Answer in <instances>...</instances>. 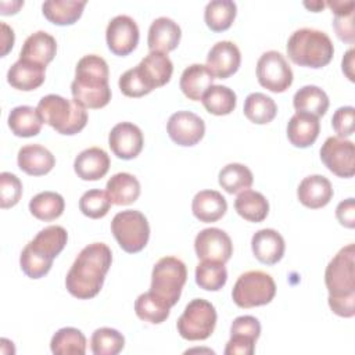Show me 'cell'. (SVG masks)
Wrapping results in <instances>:
<instances>
[{
    "mask_svg": "<svg viewBox=\"0 0 355 355\" xmlns=\"http://www.w3.org/2000/svg\"><path fill=\"white\" fill-rule=\"evenodd\" d=\"M300 202L311 209L327 205L333 197L330 180L323 175H309L304 178L297 189Z\"/></svg>",
    "mask_w": 355,
    "mask_h": 355,
    "instance_id": "ffe728a7",
    "label": "cell"
},
{
    "mask_svg": "<svg viewBox=\"0 0 355 355\" xmlns=\"http://www.w3.org/2000/svg\"><path fill=\"white\" fill-rule=\"evenodd\" d=\"M354 118L355 108L351 105H344L336 110L331 116V126L338 137L345 139L354 133Z\"/></svg>",
    "mask_w": 355,
    "mask_h": 355,
    "instance_id": "f6af8a7d",
    "label": "cell"
},
{
    "mask_svg": "<svg viewBox=\"0 0 355 355\" xmlns=\"http://www.w3.org/2000/svg\"><path fill=\"white\" fill-rule=\"evenodd\" d=\"M191 211L201 222H216L226 214L227 202L216 190H201L193 197Z\"/></svg>",
    "mask_w": 355,
    "mask_h": 355,
    "instance_id": "4316f807",
    "label": "cell"
},
{
    "mask_svg": "<svg viewBox=\"0 0 355 355\" xmlns=\"http://www.w3.org/2000/svg\"><path fill=\"white\" fill-rule=\"evenodd\" d=\"M251 248L255 258L266 265L277 263L284 255V239L275 229H261L251 239Z\"/></svg>",
    "mask_w": 355,
    "mask_h": 355,
    "instance_id": "44dd1931",
    "label": "cell"
},
{
    "mask_svg": "<svg viewBox=\"0 0 355 355\" xmlns=\"http://www.w3.org/2000/svg\"><path fill=\"white\" fill-rule=\"evenodd\" d=\"M237 14V6L232 0H212L205 6L204 19L214 32H222L232 26Z\"/></svg>",
    "mask_w": 355,
    "mask_h": 355,
    "instance_id": "e575fe53",
    "label": "cell"
},
{
    "mask_svg": "<svg viewBox=\"0 0 355 355\" xmlns=\"http://www.w3.org/2000/svg\"><path fill=\"white\" fill-rule=\"evenodd\" d=\"M293 105L297 112H304L319 118L324 115L329 108V97L319 86L306 85L295 92Z\"/></svg>",
    "mask_w": 355,
    "mask_h": 355,
    "instance_id": "4dcf8cb0",
    "label": "cell"
},
{
    "mask_svg": "<svg viewBox=\"0 0 355 355\" xmlns=\"http://www.w3.org/2000/svg\"><path fill=\"white\" fill-rule=\"evenodd\" d=\"M202 105L209 114L227 115L236 108V93L223 85H212L201 98Z\"/></svg>",
    "mask_w": 355,
    "mask_h": 355,
    "instance_id": "ab89813d",
    "label": "cell"
},
{
    "mask_svg": "<svg viewBox=\"0 0 355 355\" xmlns=\"http://www.w3.org/2000/svg\"><path fill=\"white\" fill-rule=\"evenodd\" d=\"M108 49L116 55L130 54L139 43V26L136 21L125 14L114 17L105 29Z\"/></svg>",
    "mask_w": 355,
    "mask_h": 355,
    "instance_id": "4fadbf2b",
    "label": "cell"
},
{
    "mask_svg": "<svg viewBox=\"0 0 355 355\" xmlns=\"http://www.w3.org/2000/svg\"><path fill=\"white\" fill-rule=\"evenodd\" d=\"M171 308L168 301L151 290L140 294L135 301V312L137 318L153 324H159L166 320Z\"/></svg>",
    "mask_w": 355,
    "mask_h": 355,
    "instance_id": "1f68e13d",
    "label": "cell"
},
{
    "mask_svg": "<svg viewBox=\"0 0 355 355\" xmlns=\"http://www.w3.org/2000/svg\"><path fill=\"white\" fill-rule=\"evenodd\" d=\"M44 72L46 67L19 58L10 67L7 72V82L14 89L31 92L42 86L44 82Z\"/></svg>",
    "mask_w": 355,
    "mask_h": 355,
    "instance_id": "484cf974",
    "label": "cell"
},
{
    "mask_svg": "<svg viewBox=\"0 0 355 355\" xmlns=\"http://www.w3.org/2000/svg\"><path fill=\"white\" fill-rule=\"evenodd\" d=\"M288 58L301 67L322 68L327 65L334 54L333 42L323 31L301 28L291 33L287 40Z\"/></svg>",
    "mask_w": 355,
    "mask_h": 355,
    "instance_id": "277c9868",
    "label": "cell"
},
{
    "mask_svg": "<svg viewBox=\"0 0 355 355\" xmlns=\"http://www.w3.org/2000/svg\"><path fill=\"white\" fill-rule=\"evenodd\" d=\"M166 130L176 144L190 147L204 137L205 123L191 111H178L169 116Z\"/></svg>",
    "mask_w": 355,
    "mask_h": 355,
    "instance_id": "9a60e30c",
    "label": "cell"
},
{
    "mask_svg": "<svg viewBox=\"0 0 355 355\" xmlns=\"http://www.w3.org/2000/svg\"><path fill=\"white\" fill-rule=\"evenodd\" d=\"M320 159L340 178H351L355 173V147L351 140L338 136L327 137L320 148Z\"/></svg>",
    "mask_w": 355,
    "mask_h": 355,
    "instance_id": "7c38bea8",
    "label": "cell"
},
{
    "mask_svg": "<svg viewBox=\"0 0 355 355\" xmlns=\"http://www.w3.org/2000/svg\"><path fill=\"white\" fill-rule=\"evenodd\" d=\"M65 208V201L55 191H42L33 196L29 201L31 214L39 220L50 222L61 216Z\"/></svg>",
    "mask_w": 355,
    "mask_h": 355,
    "instance_id": "d590c367",
    "label": "cell"
},
{
    "mask_svg": "<svg viewBox=\"0 0 355 355\" xmlns=\"http://www.w3.org/2000/svg\"><path fill=\"white\" fill-rule=\"evenodd\" d=\"M125 347V337L115 329L100 327L90 338V348L94 355H116Z\"/></svg>",
    "mask_w": 355,
    "mask_h": 355,
    "instance_id": "b9f144b4",
    "label": "cell"
},
{
    "mask_svg": "<svg viewBox=\"0 0 355 355\" xmlns=\"http://www.w3.org/2000/svg\"><path fill=\"white\" fill-rule=\"evenodd\" d=\"M216 311L215 306L202 298L191 300L180 318L176 327L180 337L189 341L207 340L215 330Z\"/></svg>",
    "mask_w": 355,
    "mask_h": 355,
    "instance_id": "9c48e42d",
    "label": "cell"
},
{
    "mask_svg": "<svg viewBox=\"0 0 355 355\" xmlns=\"http://www.w3.org/2000/svg\"><path fill=\"white\" fill-rule=\"evenodd\" d=\"M55 51V39L44 31H37L25 39L19 53V58L46 67L49 62L53 61Z\"/></svg>",
    "mask_w": 355,
    "mask_h": 355,
    "instance_id": "cb8c5ba5",
    "label": "cell"
},
{
    "mask_svg": "<svg viewBox=\"0 0 355 355\" xmlns=\"http://www.w3.org/2000/svg\"><path fill=\"white\" fill-rule=\"evenodd\" d=\"M111 204L112 202L107 191H103L100 189H92L82 194L79 200V209L85 216L98 219L108 214Z\"/></svg>",
    "mask_w": 355,
    "mask_h": 355,
    "instance_id": "7bdbcfd3",
    "label": "cell"
},
{
    "mask_svg": "<svg viewBox=\"0 0 355 355\" xmlns=\"http://www.w3.org/2000/svg\"><path fill=\"white\" fill-rule=\"evenodd\" d=\"M17 162L21 171L31 176L49 173L55 165V158L50 150L40 144H28L19 148Z\"/></svg>",
    "mask_w": 355,
    "mask_h": 355,
    "instance_id": "603a6c76",
    "label": "cell"
},
{
    "mask_svg": "<svg viewBox=\"0 0 355 355\" xmlns=\"http://www.w3.org/2000/svg\"><path fill=\"white\" fill-rule=\"evenodd\" d=\"M186 279L187 269L184 262L176 257H164L153 268L150 290L173 306L180 298Z\"/></svg>",
    "mask_w": 355,
    "mask_h": 355,
    "instance_id": "30bf717a",
    "label": "cell"
},
{
    "mask_svg": "<svg viewBox=\"0 0 355 355\" xmlns=\"http://www.w3.org/2000/svg\"><path fill=\"white\" fill-rule=\"evenodd\" d=\"M355 250L354 243L343 247L324 270L329 298H355Z\"/></svg>",
    "mask_w": 355,
    "mask_h": 355,
    "instance_id": "8992f818",
    "label": "cell"
},
{
    "mask_svg": "<svg viewBox=\"0 0 355 355\" xmlns=\"http://www.w3.org/2000/svg\"><path fill=\"white\" fill-rule=\"evenodd\" d=\"M230 336H245L257 341L261 336V323L251 315L237 316L230 326Z\"/></svg>",
    "mask_w": 355,
    "mask_h": 355,
    "instance_id": "c3c4849f",
    "label": "cell"
},
{
    "mask_svg": "<svg viewBox=\"0 0 355 355\" xmlns=\"http://www.w3.org/2000/svg\"><path fill=\"white\" fill-rule=\"evenodd\" d=\"M108 64L97 54L83 55L75 68V79L71 83L73 100L85 108H103L111 100L108 86Z\"/></svg>",
    "mask_w": 355,
    "mask_h": 355,
    "instance_id": "7a4b0ae2",
    "label": "cell"
},
{
    "mask_svg": "<svg viewBox=\"0 0 355 355\" xmlns=\"http://www.w3.org/2000/svg\"><path fill=\"white\" fill-rule=\"evenodd\" d=\"M105 191L115 205H129L140 196V183L136 176L128 172H118L110 178Z\"/></svg>",
    "mask_w": 355,
    "mask_h": 355,
    "instance_id": "f1b7e54d",
    "label": "cell"
},
{
    "mask_svg": "<svg viewBox=\"0 0 355 355\" xmlns=\"http://www.w3.org/2000/svg\"><path fill=\"white\" fill-rule=\"evenodd\" d=\"M111 232L119 247L129 254L141 251L150 239L147 218L136 209L118 212L111 220Z\"/></svg>",
    "mask_w": 355,
    "mask_h": 355,
    "instance_id": "ba28073f",
    "label": "cell"
},
{
    "mask_svg": "<svg viewBox=\"0 0 355 355\" xmlns=\"http://www.w3.org/2000/svg\"><path fill=\"white\" fill-rule=\"evenodd\" d=\"M68 233L62 226L51 225L42 229L19 255L22 272L31 279H40L49 273L53 259L64 250Z\"/></svg>",
    "mask_w": 355,
    "mask_h": 355,
    "instance_id": "3957f363",
    "label": "cell"
},
{
    "mask_svg": "<svg viewBox=\"0 0 355 355\" xmlns=\"http://www.w3.org/2000/svg\"><path fill=\"white\" fill-rule=\"evenodd\" d=\"M277 114L275 100L265 93H250L244 100V115L254 123L265 125L273 121Z\"/></svg>",
    "mask_w": 355,
    "mask_h": 355,
    "instance_id": "8d00e7d4",
    "label": "cell"
},
{
    "mask_svg": "<svg viewBox=\"0 0 355 355\" xmlns=\"http://www.w3.org/2000/svg\"><path fill=\"white\" fill-rule=\"evenodd\" d=\"M22 196V183L11 172L0 173V207L3 209L14 207Z\"/></svg>",
    "mask_w": 355,
    "mask_h": 355,
    "instance_id": "ee69618b",
    "label": "cell"
},
{
    "mask_svg": "<svg viewBox=\"0 0 355 355\" xmlns=\"http://www.w3.org/2000/svg\"><path fill=\"white\" fill-rule=\"evenodd\" d=\"M135 68L148 92L168 83L173 72L171 58L159 51H150Z\"/></svg>",
    "mask_w": 355,
    "mask_h": 355,
    "instance_id": "e0dca14e",
    "label": "cell"
},
{
    "mask_svg": "<svg viewBox=\"0 0 355 355\" xmlns=\"http://www.w3.org/2000/svg\"><path fill=\"white\" fill-rule=\"evenodd\" d=\"M319 132V118L309 114L295 112L287 123V137L290 143L298 148H306L312 146L316 141Z\"/></svg>",
    "mask_w": 355,
    "mask_h": 355,
    "instance_id": "d4e9b609",
    "label": "cell"
},
{
    "mask_svg": "<svg viewBox=\"0 0 355 355\" xmlns=\"http://www.w3.org/2000/svg\"><path fill=\"white\" fill-rule=\"evenodd\" d=\"M257 78L262 87L273 93H283L293 83V71L282 53L269 50L258 58Z\"/></svg>",
    "mask_w": 355,
    "mask_h": 355,
    "instance_id": "8fae6325",
    "label": "cell"
},
{
    "mask_svg": "<svg viewBox=\"0 0 355 355\" xmlns=\"http://www.w3.org/2000/svg\"><path fill=\"white\" fill-rule=\"evenodd\" d=\"M241 62L239 47L230 40L215 43L207 55V67L214 78L226 79L237 72Z\"/></svg>",
    "mask_w": 355,
    "mask_h": 355,
    "instance_id": "ac0fdd59",
    "label": "cell"
},
{
    "mask_svg": "<svg viewBox=\"0 0 355 355\" xmlns=\"http://www.w3.org/2000/svg\"><path fill=\"white\" fill-rule=\"evenodd\" d=\"M86 6V0H47L42 4L43 15L55 25L75 24Z\"/></svg>",
    "mask_w": 355,
    "mask_h": 355,
    "instance_id": "f546056e",
    "label": "cell"
},
{
    "mask_svg": "<svg viewBox=\"0 0 355 355\" xmlns=\"http://www.w3.org/2000/svg\"><path fill=\"white\" fill-rule=\"evenodd\" d=\"M354 10H347L341 12L334 14L333 19V28L337 33V36L347 42V43H354L355 42V26H354Z\"/></svg>",
    "mask_w": 355,
    "mask_h": 355,
    "instance_id": "bcb514c9",
    "label": "cell"
},
{
    "mask_svg": "<svg viewBox=\"0 0 355 355\" xmlns=\"http://www.w3.org/2000/svg\"><path fill=\"white\" fill-rule=\"evenodd\" d=\"M218 182L220 187L225 189L227 193L236 194L250 189L254 182V176L248 166L239 162H232L220 169L218 175Z\"/></svg>",
    "mask_w": 355,
    "mask_h": 355,
    "instance_id": "f35d334b",
    "label": "cell"
},
{
    "mask_svg": "<svg viewBox=\"0 0 355 355\" xmlns=\"http://www.w3.org/2000/svg\"><path fill=\"white\" fill-rule=\"evenodd\" d=\"M182 31L180 26L168 17L155 18L150 28L147 36V44L150 51L168 53L178 47L180 42Z\"/></svg>",
    "mask_w": 355,
    "mask_h": 355,
    "instance_id": "d6986e66",
    "label": "cell"
},
{
    "mask_svg": "<svg viewBox=\"0 0 355 355\" xmlns=\"http://www.w3.org/2000/svg\"><path fill=\"white\" fill-rule=\"evenodd\" d=\"M227 280V270L225 263L218 261L202 259L196 266V283L208 291L220 290Z\"/></svg>",
    "mask_w": 355,
    "mask_h": 355,
    "instance_id": "60d3db41",
    "label": "cell"
},
{
    "mask_svg": "<svg viewBox=\"0 0 355 355\" xmlns=\"http://www.w3.org/2000/svg\"><path fill=\"white\" fill-rule=\"evenodd\" d=\"M194 250L198 259L227 262L233 254V244L229 234L218 227H207L197 233Z\"/></svg>",
    "mask_w": 355,
    "mask_h": 355,
    "instance_id": "5bb4252c",
    "label": "cell"
},
{
    "mask_svg": "<svg viewBox=\"0 0 355 355\" xmlns=\"http://www.w3.org/2000/svg\"><path fill=\"white\" fill-rule=\"evenodd\" d=\"M144 144L140 128L132 122L116 123L108 135V146L111 151L121 159L136 158Z\"/></svg>",
    "mask_w": 355,
    "mask_h": 355,
    "instance_id": "2e32d148",
    "label": "cell"
},
{
    "mask_svg": "<svg viewBox=\"0 0 355 355\" xmlns=\"http://www.w3.org/2000/svg\"><path fill=\"white\" fill-rule=\"evenodd\" d=\"M304 6L306 8H309L311 11H313V12H318V11L324 8V3L320 1V0H315V1H311V3L309 1H304Z\"/></svg>",
    "mask_w": 355,
    "mask_h": 355,
    "instance_id": "db71d44e",
    "label": "cell"
},
{
    "mask_svg": "<svg viewBox=\"0 0 355 355\" xmlns=\"http://www.w3.org/2000/svg\"><path fill=\"white\" fill-rule=\"evenodd\" d=\"M36 110L42 121L61 135H76L87 123V112L85 107L73 98L69 100L60 94H47L42 97Z\"/></svg>",
    "mask_w": 355,
    "mask_h": 355,
    "instance_id": "5b68a950",
    "label": "cell"
},
{
    "mask_svg": "<svg viewBox=\"0 0 355 355\" xmlns=\"http://www.w3.org/2000/svg\"><path fill=\"white\" fill-rule=\"evenodd\" d=\"M73 169L82 180H98L110 169V157L100 147H89L76 155Z\"/></svg>",
    "mask_w": 355,
    "mask_h": 355,
    "instance_id": "7402d4cb",
    "label": "cell"
},
{
    "mask_svg": "<svg viewBox=\"0 0 355 355\" xmlns=\"http://www.w3.org/2000/svg\"><path fill=\"white\" fill-rule=\"evenodd\" d=\"M112 262L111 248L104 243H92L82 248L65 277V287L79 300L96 297Z\"/></svg>",
    "mask_w": 355,
    "mask_h": 355,
    "instance_id": "6da1fadb",
    "label": "cell"
},
{
    "mask_svg": "<svg viewBox=\"0 0 355 355\" xmlns=\"http://www.w3.org/2000/svg\"><path fill=\"white\" fill-rule=\"evenodd\" d=\"M336 218L343 226H345L348 229L355 227V201L352 197L341 201L337 205Z\"/></svg>",
    "mask_w": 355,
    "mask_h": 355,
    "instance_id": "f907efd6",
    "label": "cell"
},
{
    "mask_svg": "<svg viewBox=\"0 0 355 355\" xmlns=\"http://www.w3.org/2000/svg\"><path fill=\"white\" fill-rule=\"evenodd\" d=\"M214 79L215 78L207 65L191 64L182 72L179 86L187 98L198 101L202 98L204 93L212 86Z\"/></svg>",
    "mask_w": 355,
    "mask_h": 355,
    "instance_id": "83f0119b",
    "label": "cell"
},
{
    "mask_svg": "<svg viewBox=\"0 0 355 355\" xmlns=\"http://www.w3.org/2000/svg\"><path fill=\"white\" fill-rule=\"evenodd\" d=\"M255 349V340L245 336H230L226 343L225 355H252Z\"/></svg>",
    "mask_w": 355,
    "mask_h": 355,
    "instance_id": "681fc988",
    "label": "cell"
},
{
    "mask_svg": "<svg viewBox=\"0 0 355 355\" xmlns=\"http://www.w3.org/2000/svg\"><path fill=\"white\" fill-rule=\"evenodd\" d=\"M276 294L273 277L262 270H248L239 276L232 298L240 308H254L269 304Z\"/></svg>",
    "mask_w": 355,
    "mask_h": 355,
    "instance_id": "52a82bcc",
    "label": "cell"
},
{
    "mask_svg": "<svg viewBox=\"0 0 355 355\" xmlns=\"http://www.w3.org/2000/svg\"><path fill=\"white\" fill-rule=\"evenodd\" d=\"M354 55H355V50L354 49H349L344 57H343V62H341V67H343V72L345 73V76L354 82L355 80V75H354Z\"/></svg>",
    "mask_w": 355,
    "mask_h": 355,
    "instance_id": "f5cc1de1",
    "label": "cell"
},
{
    "mask_svg": "<svg viewBox=\"0 0 355 355\" xmlns=\"http://www.w3.org/2000/svg\"><path fill=\"white\" fill-rule=\"evenodd\" d=\"M8 128L15 136L32 137L39 135L43 121L36 108L31 105H18L8 114Z\"/></svg>",
    "mask_w": 355,
    "mask_h": 355,
    "instance_id": "d6a6232c",
    "label": "cell"
},
{
    "mask_svg": "<svg viewBox=\"0 0 355 355\" xmlns=\"http://www.w3.org/2000/svg\"><path fill=\"white\" fill-rule=\"evenodd\" d=\"M119 89L121 92L128 96V97H141L144 94H148L150 92L146 89V86L143 85L141 79L137 75L136 68H130L128 71H125L121 76H119Z\"/></svg>",
    "mask_w": 355,
    "mask_h": 355,
    "instance_id": "7dc6e473",
    "label": "cell"
},
{
    "mask_svg": "<svg viewBox=\"0 0 355 355\" xmlns=\"http://www.w3.org/2000/svg\"><path fill=\"white\" fill-rule=\"evenodd\" d=\"M234 209L248 222H262L268 216L269 202L262 193L247 189L236 197Z\"/></svg>",
    "mask_w": 355,
    "mask_h": 355,
    "instance_id": "836d02e7",
    "label": "cell"
},
{
    "mask_svg": "<svg viewBox=\"0 0 355 355\" xmlns=\"http://www.w3.org/2000/svg\"><path fill=\"white\" fill-rule=\"evenodd\" d=\"M14 31L7 24L1 22V57H4L14 46Z\"/></svg>",
    "mask_w": 355,
    "mask_h": 355,
    "instance_id": "816d5d0a",
    "label": "cell"
},
{
    "mask_svg": "<svg viewBox=\"0 0 355 355\" xmlns=\"http://www.w3.org/2000/svg\"><path fill=\"white\" fill-rule=\"evenodd\" d=\"M50 349L55 355H83L86 352V337L75 327H62L54 333Z\"/></svg>",
    "mask_w": 355,
    "mask_h": 355,
    "instance_id": "74e56055",
    "label": "cell"
}]
</instances>
